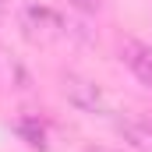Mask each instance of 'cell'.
Segmentation results:
<instances>
[{
  "instance_id": "cell-1",
  "label": "cell",
  "mask_w": 152,
  "mask_h": 152,
  "mask_svg": "<svg viewBox=\"0 0 152 152\" xmlns=\"http://www.w3.org/2000/svg\"><path fill=\"white\" fill-rule=\"evenodd\" d=\"M60 85H64V96H67V103L75 106V110H81V113H99L106 117L110 113V99H106V92L92 81V78H81L75 75V71H67V75L60 78Z\"/></svg>"
},
{
  "instance_id": "cell-2",
  "label": "cell",
  "mask_w": 152,
  "mask_h": 152,
  "mask_svg": "<svg viewBox=\"0 0 152 152\" xmlns=\"http://www.w3.org/2000/svg\"><path fill=\"white\" fill-rule=\"evenodd\" d=\"M21 32L32 39V42H53V39H60L67 32V25H64V18H60L53 7H46V4H28V7L21 11Z\"/></svg>"
},
{
  "instance_id": "cell-3",
  "label": "cell",
  "mask_w": 152,
  "mask_h": 152,
  "mask_svg": "<svg viewBox=\"0 0 152 152\" xmlns=\"http://www.w3.org/2000/svg\"><path fill=\"white\" fill-rule=\"evenodd\" d=\"M120 60L145 88H152V46L138 42V39H124L120 42Z\"/></svg>"
},
{
  "instance_id": "cell-4",
  "label": "cell",
  "mask_w": 152,
  "mask_h": 152,
  "mask_svg": "<svg viewBox=\"0 0 152 152\" xmlns=\"http://www.w3.org/2000/svg\"><path fill=\"white\" fill-rule=\"evenodd\" d=\"M117 131H120L124 142H131L134 149L152 152V124H145V120H120Z\"/></svg>"
},
{
  "instance_id": "cell-5",
  "label": "cell",
  "mask_w": 152,
  "mask_h": 152,
  "mask_svg": "<svg viewBox=\"0 0 152 152\" xmlns=\"http://www.w3.org/2000/svg\"><path fill=\"white\" fill-rule=\"evenodd\" d=\"M18 134H21L32 149H46V127L39 124V117H21V120H18Z\"/></svg>"
},
{
  "instance_id": "cell-6",
  "label": "cell",
  "mask_w": 152,
  "mask_h": 152,
  "mask_svg": "<svg viewBox=\"0 0 152 152\" xmlns=\"http://www.w3.org/2000/svg\"><path fill=\"white\" fill-rule=\"evenodd\" d=\"M78 11H85V14H96L99 7H103V0H71Z\"/></svg>"
},
{
  "instance_id": "cell-7",
  "label": "cell",
  "mask_w": 152,
  "mask_h": 152,
  "mask_svg": "<svg viewBox=\"0 0 152 152\" xmlns=\"http://www.w3.org/2000/svg\"><path fill=\"white\" fill-rule=\"evenodd\" d=\"M85 152H113V149H103V145H88Z\"/></svg>"
},
{
  "instance_id": "cell-8",
  "label": "cell",
  "mask_w": 152,
  "mask_h": 152,
  "mask_svg": "<svg viewBox=\"0 0 152 152\" xmlns=\"http://www.w3.org/2000/svg\"><path fill=\"white\" fill-rule=\"evenodd\" d=\"M4 4H7V0H0V7H4Z\"/></svg>"
}]
</instances>
